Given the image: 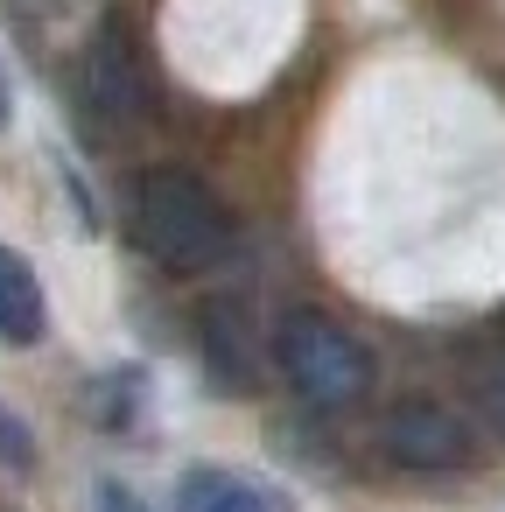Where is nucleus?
<instances>
[{
    "label": "nucleus",
    "mask_w": 505,
    "mask_h": 512,
    "mask_svg": "<svg viewBox=\"0 0 505 512\" xmlns=\"http://www.w3.org/2000/svg\"><path fill=\"white\" fill-rule=\"evenodd\" d=\"M85 78H92V99H99L106 120H134L141 113V71H134V43L120 29H99Z\"/></svg>",
    "instance_id": "nucleus-4"
},
{
    "label": "nucleus",
    "mask_w": 505,
    "mask_h": 512,
    "mask_svg": "<svg viewBox=\"0 0 505 512\" xmlns=\"http://www.w3.org/2000/svg\"><path fill=\"white\" fill-rule=\"evenodd\" d=\"M274 351H281V372L295 379V393L309 407H351L372 393V351L323 309H295L281 323Z\"/></svg>",
    "instance_id": "nucleus-2"
},
{
    "label": "nucleus",
    "mask_w": 505,
    "mask_h": 512,
    "mask_svg": "<svg viewBox=\"0 0 505 512\" xmlns=\"http://www.w3.org/2000/svg\"><path fill=\"white\" fill-rule=\"evenodd\" d=\"M43 337V288L22 253L0 246V344H36Z\"/></svg>",
    "instance_id": "nucleus-5"
},
{
    "label": "nucleus",
    "mask_w": 505,
    "mask_h": 512,
    "mask_svg": "<svg viewBox=\"0 0 505 512\" xmlns=\"http://www.w3.org/2000/svg\"><path fill=\"white\" fill-rule=\"evenodd\" d=\"M477 407H484V421L505 435V351H491V358L477 365Z\"/></svg>",
    "instance_id": "nucleus-7"
},
{
    "label": "nucleus",
    "mask_w": 505,
    "mask_h": 512,
    "mask_svg": "<svg viewBox=\"0 0 505 512\" xmlns=\"http://www.w3.org/2000/svg\"><path fill=\"white\" fill-rule=\"evenodd\" d=\"M379 442H386V456L407 463V470H456V463L470 456V428H463L449 407H428V400L393 407L386 428H379Z\"/></svg>",
    "instance_id": "nucleus-3"
},
{
    "label": "nucleus",
    "mask_w": 505,
    "mask_h": 512,
    "mask_svg": "<svg viewBox=\"0 0 505 512\" xmlns=\"http://www.w3.org/2000/svg\"><path fill=\"white\" fill-rule=\"evenodd\" d=\"M134 239H141V253L155 267L197 274V267H211L232 246V218L190 169H155L134 190Z\"/></svg>",
    "instance_id": "nucleus-1"
},
{
    "label": "nucleus",
    "mask_w": 505,
    "mask_h": 512,
    "mask_svg": "<svg viewBox=\"0 0 505 512\" xmlns=\"http://www.w3.org/2000/svg\"><path fill=\"white\" fill-rule=\"evenodd\" d=\"M0 120H8V85H0Z\"/></svg>",
    "instance_id": "nucleus-8"
},
{
    "label": "nucleus",
    "mask_w": 505,
    "mask_h": 512,
    "mask_svg": "<svg viewBox=\"0 0 505 512\" xmlns=\"http://www.w3.org/2000/svg\"><path fill=\"white\" fill-rule=\"evenodd\" d=\"M176 512H274V505L232 470H190L176 491Z\"/></svg>",
    "instance_id": "nucleus-6"
}]
</instances>
